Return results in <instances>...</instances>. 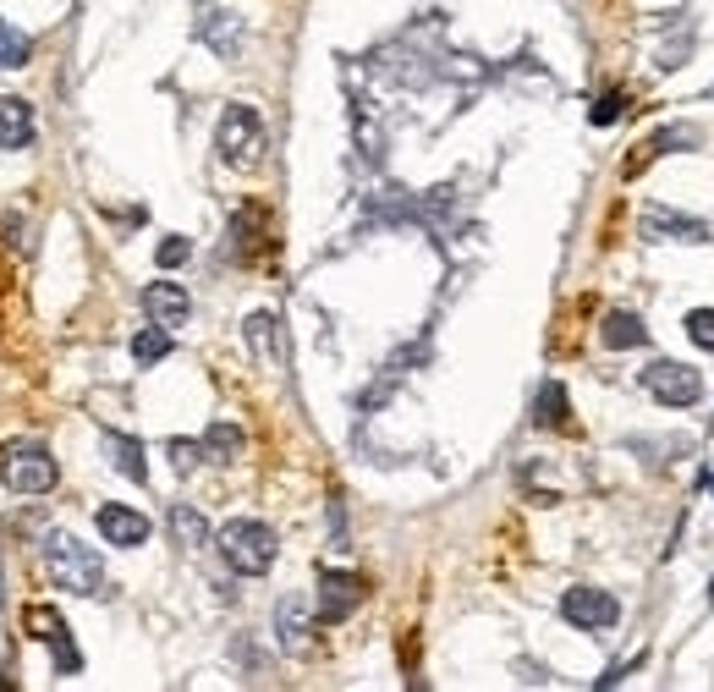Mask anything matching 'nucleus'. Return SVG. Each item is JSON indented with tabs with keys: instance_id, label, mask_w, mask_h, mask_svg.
<instances>
[{
	"instance_id": "nucleus-1",
	"label": "nucleus",
	"mask_w": 714,
	"mask_h": 692,
	"mask_svg": "<svg viewBox=\"0 0 714 692\" xmlns=\"http://www.w3.org/2000/svg\"><path fill=\"white\" fill-rule=\"evenodd\" d=\"M44 571H50V582H55L61 593H77V599H100V593H111L105 560L89 550L83 539L61 534V528H50V534H44Z\"/></svg>"
},
{
	"instance_id": "nucleus-2",
	"label": "nucleus",
	"mask_w": 714,
	"mask_h": 692,
	"mask_svg": "<svg viewBox=\"0 0 714 692\" xmlns=\"http://www.w3.org/2000/svg\"><path fill=\"white\" fill-rule=\"evenodd\" d=\"M215 550H220V560H226L237 577H265V571L276 566V555H281V539H276L270 523L237 517V523H226V528L215 534Z\"/></svg>"
},
{
	"instance_id": "nucleus-3",
	"label": "nucleus",
	"mask_w": 714,
	"mask_h": 692,
	"mask_svg": "<svg viewBox=\"0 0 714 692\" xmlns=\"http://www.w3.org/2000/svg\"><path fill=\"white\" fill-rule=\"evenodd\" d=\"M215 154L231 171H253L265 159V116L253 105H226L215 127Z\"/></svg>"
},
{
	"instance_id": "nucleus-4",
	"label": "nucleus",
	"mask_w": 714,
	"mask_h": 692,
	"mask_svg": "<svg viewBox=\"0 0 714 692\" xmlns=\"http://www.w3.org/2000/svg\"><path fill=\"white\" fill-rule=\"evenodd\" d=\"M638 385H643L660 407H671V413H687V407L704 402V374L687 369V363H676V358H654V363L638 374Z\"/></svg>"
},
{
	"instance_id": "nucleus-5",
	"label": "nucleus",
	"mask_w": 714,
	"mask_h": 692,
	"mask_svg": "<svg viewBox=\"0 0 714 692\" xmlns=\"http://www.w3.org/2000/svg\"><path fill=\"white\" fill-rule=\"evenodd\" d=\"M561 621L577 627V632H615V621H621V599L610 593V588H593V582H577L561 593Z\"/></svg>"
},
{
	"instance_id": "nucleus-6",
	"label": "nucleus",
	"mask_w": 714,
	"mask_h": 692,
	"mask_svg": "<svg viewBox=\"0 0 714 692\" xmlns=\"http://www.w3.org/2000/svg\"><path fill=\"white\" fill-rule=\"evenodd\" d=\"M193 39L209 44L226 66H237L242 50H248V22H242L237 11H226V6H198V11H193Z\"/></svg>"
},
{
	"instance_id": "nucleus-7",
	"label": "nucleus",
	"mask_w": 714,
	"mask_h": 692,
	"mask_svg": "<svg viewBox=\"0 0 714 692\" xmlns=\"http://www.w3.org/2000/svg\"><path fill=\"white\" fill-rule=\"evenodd\" d=\"M0 473H6V484H11L17 495H50V489L61 484V467H55V456H50L44 445H11Z\"/></svg>"
},
{
	"instance_id": "nucleus-8",
	"label": "nucleus",
	"mask_w": 714,
	"mask_h": 692,
	"mask_svg": "<svg viewBox=\"0 0 714 692\" xmlns=\"http://www.w3.org/2000/svg\"><path fill=\"white\" fill-rule=\"evenodd\" d=\"M363 599H369V582H363L358 571L324 566V571H319V605H313V616H319V627H341Z\"/></svg>"
},
{
	"instance_id": "nucleus-9",
	"label": "nucleus",
	"mask_w": 714,
	"mask_h": 692,
	"mask_svg": "<svg viewBox=\"0 0 714 692\" xmlns=\"http://www.w3.org/2000/svg\"><path fill=\"white\" fill-rule=\"evenodd\" d=\"M638 226H643L649 242H693V248L714 242L710 220L682 215V209H671V204H643V209H638Z\"/></svg>"
},
{
	"instance_id": "nucleus-10",
	"label": "nucleus",
	"mask_w": 714,
	"mask_h": 692,
	"mask_svg": "<svg viewBox=\"0 0 714 692\" xmlns=\"http://www.w3.org/2000/svg\"><path fill=\"white\" fill-rule=\"evenodd\" d=\"M22 621H28V638L50 643V654H55V676H77V671H83V654H77V643H72V627H66L50 605H28V610H22Z\"/></svg>"
},
{
	"instance_id": "nucleus-11",
	"label": "nucleus",
	"mask_w": 714,
	"mask_h": 692,
	"mask_svg": "<svg viewBox=\"0 0 714 692\" xmlns=\"http://www.w3.org/2000/svg\"><path fill=\"white\" fill-rule=\"evenodd\" d=\"M638 148H643V154L627 159V176H638L643 159H665V154H693V148H704V127H693V122H665V127H654Z\"/></svg>"
},
{
	"instance_id": "nucleus-12",
	"label": "nucleus",
	"mask_w": 714,
	"mask_h": 692,
	"mask_svg": "<svg viewBox=\"0 0 714 692\" xmlns=\"http://www.w3.org/2000/svg\"><path fill=\"white\" fill-rule=\"evenodd\" d=\"M94 528H100V539L116 545V550H138V545H148V517L133 512V506H116V500H105V506L94 512Z\"/></svg>"
},
{
	"instance_id": "nucleus-13",
	"label": "nucleus",
	"mask_w": 714,
	"mask_h": 692,
	"mask_svg": "<svg viewBox=\"0 0 714 692\" xmlns=\"http://www.w3.org/2000/svg\"><path fill=\"white\" fill-rule=\"evenodd\" d=\"M143 313H148L154 324L176 330V324H187V313H193V297H187L176 280H148V286H143Z\"/></svg>"
},
{
	"instance_id": "nucleus-14",
	"label": "nucleus",
	"mask_w": 714,
	"mask_h": 692,
	"mask_svg": "<svg viewBox=\"0 0 714 692\" xmlns=\"http://www.w3.org/2000/svg\"><path fill=\"white\" fill-rule=\"evenodd\" d=\"M599 341H604V352H638V347H649V324L632 308H610L599 319Z\"/></svg>"
},
{
	"instance_id": "nucleus-15",
	"label": "nucleus",
	"mask_w": 714,
	"mask_h": 692,
	"mask_svg": "<svg viewBox=\"0 0 714 692\" xmlns=\"http://www.w3.org/2000/svg\"><path fill=\"white\" fill-rule=\"evenodd\" d=\"M33 143V105L17 94H0V154H17Z\"/></svg>"
},
{
	"instance_id": "nucleus-16",
	"label": "nucleus",
	"mask_w": 714,
	"mask_h": 692,
	"mask_svg": "<svg viewBox=\"0 0 714 692\" xmlns=\"http://www.w3.org/2000/svg\"><path fill=\"white\" fill-rule=\"evenodd\" d=\"M165 523H170V539H176L182 550H204V545L215 539V534H209V517H204L198 506H187V500H176Z\"/></svg>"
},
{
	"instance_id": "nucleus-17",
	"label": "nucleus",
	"mask_w": 714,
	"mask_h": 692,
	"mask_svg": "<svg viewBox=\"0 0 714 692\" xmlns=\"http://www.w3.org/2000/svg\"><path fill=\"white\" fill-rule=\"evenodd\" d=\"M105 456H111V467L122 473V478H133V484H148V462H143V445L133 434H116V428H105Z\"/></svg>"
},
{
	"instance_id": "nucleus-18",
	"label": "nucleus",
	"mask_w": 714,
	"mask_h": 692,
	"mask_svg": "<svg viewBox=\"0 0 714 692\" xmlns=\"http://www.w3.org/2000/svg\"><path fill=\"white\" fill-rule=\"evenodd\" d=\"M534 423L539 428H571V396L561 380H545L539 396H534Z\"/></svg>"
},
{
	"instance_id": "nucleus-19",
	"label": "nucleus",
	"mask_w": 714,
	"mask_h": 692,
	"mask_svg": "<svg viewBox=\"0 0 714 692\" xmlns=\"http://www.w3.org/2000/svg\"><path fill=\"white\" fill-rule=\"evenodd\" d=\"M276 638H281L286 654H302L308 649V605L302 599H281L276 605Z\"/></svg>"
},
{
	"instance_id": "nucleus-20",
	"label": "nucleus",
	"mask_w": 714,
	"mask_h": 692,
	"mask_svg": "<svg viewBox=\"0 0 714 692\" xmlns=\"http://www.w3.org/2000/svg\"><path fill=\"white\" fill-rule=\"evenodd\" d=\"M242 445H248V440H242L237 423H209V428H204V456H209V462H237Z\"/></svg>"
},
{
	"instance_id": "nucleus-21",
	"label": "nucleus",
	"mask_w": 714,
	"mask_h": 692,
	"mask_svg": "<svg viewBox=\"0 0 714 692\" xmlns=\"http://www.w3.org/2000/svg\"><path fill=\"white\" fill-rule=\"evenodd\" d=\"M170 352H176V341H170V330L154 324V319H148V330L133 335V363H143V369H148V363H165Z\"/></svg>"
},
{
	"instance_id": "nucleus-22",
	"label": "nucleus",
	"mask_w": 714,
	"mask_h": 692,
	"mask_svg": "<svg viewBox=\"0 0 714 692\" xmlns=\"http://www.w3.org/2000/svg\"><path fill=\"white\" fill-rule=\"evenodd\" d=\"M28 61H33V39L17 33V28L0 17V72H17V66H28Z\"/></svg>"
},
{
	"instance_id": "nucleus-23",
	"label": "nucleus",
	"mask_w": 714,
	"mask_h": 692,
	"mask_svg": "<svg viewBox=\"0 0 714 692\" xmlns=\"http://www.w3.org/2000/svg\"><path fill=\"white\" fill-rule=\"evenodd\" d=\"M242 335H248V347H253L265 363H276V313H248Z\"/></svg>"
},
{
	"instance_id": "nucleus-24",
	"label": "nucleus",
	"mask_w": 714,
	"mask_h": 692,
	"mask_svg": "<svg viewBox=\"0 0 714 692\" xmlns=\"http://www.w3.org/2000/svg\"><path fill=\"white\" fill-rule=\"evenodd\" d=\"M682 330H687V341H693L699 352H714V308H687Z\"/></svg>"
},
{
	"instance_id": "nucleus-25",
	"label": "nucleus",
	"mask_w": 714,
	"mask_h": 692,
	"mask_svg": "<svg viewBox=\"0 0 714 692\" xmlns=\"http://www.w3.org/2000/svg\"><path fill=\"white\" fill-rule=\"evenodd\" d=\"M621 111H627V94H621V89H610V94H599V100H593L588 122H593V127H615V122H621Z\"/></svg>"
},
{
	"instance_id": "nucleus-26",
	"label": "nucleus",
	"mask_w": 714,
	"mask_h": 692,
	"mask_svg": "<svg viewBox=\"0 0 714 692\" xmlns=\"http://www.w3.org/2000/svg\"><path fill=\"white\" fill-rule=\"evenodd\" d=\"M165 456H170L176 473H193L204 462V440H165Z\"/></svg>"
},
{
	"instance_id": "nucleus-27",
	"label": "nucleus",
	"mask_w": 714,
	"mask_h": 692,
	"mask_svg": "<svg viewBox=\"0 0 714 692\" xmlns=\"http://www.w3.org/2000/svg\"><path fill=\"white\" fill-rule=\"evenodd\" d=\"M154 259H159V270H176V265L193 259V242H187V237H165V242L154 248Z\"/></svg>"
},
{
	"instance_id": "nucleus-28",
	"label": "nucleus",
	"mask_w": 714,
	"mask_h": 692,
	"mask_svg": "<svg viewBox=\"0 0 714 692\" xmlns=\"http://www.w3.org/2000/svg\"><path fill=\"white\" fill-rule=\"evenodd\" d=\"M638 665H643V654H638V660H621V665H610V671H604V676H599L593 688H599V692H604V688H621V682H627V676H632Z\"/></svg>"
},
{
	"instance_id": "nucleus-29",
	"label": "nucleus",
	"mask_w": 714,
	"mask_h": 692,
	"mask_svg": "<svg viewBox=\"0 0 714 692\" xmlns=\"http://www.w3.org/2000/svg\"><path fill=\"white\" fill-rule=\"evenodd\" d=\"M330 545H335V550H346V512H341V495L330 500Z\"/></svg>"
},
{
	"instance_id": "nucleus-30",
	"label": "nucleus",
	"mask_w": 714,
	"mask_h": 692,
	"mask_svg": "<svg viewBox=\"0 0 714 692\" xmlns=\"http://www.w3.org/2000/svg\"><path fill=\"white\" fill-rule=\"evenodd\" d=\"M517 671H522V682H528V688H545V682H550V676H545V671H539V665H528V660H522V665H517Z\"/></svg>"
},
{
	"instance_id": "nucleus-31",
	"label": "nucleus",
	"mask_w": 714,
	"mask_h": 692,
	"mask_svg": "<svg viewBox=\"0 0 714 692\" xmlns=\"http://www.w3.org/2000/svg\"><path fill=\"white\" fill-rule=\"evenodd\" d=\"M710 495H714V478H710Z\"/></svg>"
},
{
	"instance_id": "nucleus-32",
	"label": "nucleus",
	"mask_w": 714,
	"mask_h": 692,
	"mask_svg": "<svg viewBox=\"0 0 714 692\" xmlns=\"http://www.w3.org/2000/svg\"><path fill=\"white\" fill-rule=\"evenodd\" d=\"M710 599H714V582H710Z\"/></svg>"
},
{
	"instance_id": "nucleus-33",
	"label": "nucleus",
	"mask_w": 714,
	"mask_h": 692,
	"mask_svg": "<svg viewBox=\"0 0 714 692\" xmlns=\"http://www.w3.org/2000/svg\"><path fill=\"white\" fill-rule=\"evenodd\" d=\"M710 100H714V83H710Z\"/></svg>"
}]
</instances>
